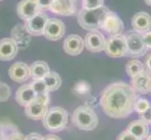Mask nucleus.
Masks as SVG:
<instances>
[{
	"mask_svg": "<svg viewBox=\"0 0 151 140\" xmlns=\"http://www.w3.org/2000/svg\"><path fill=\"white\" fill-rule=\"evenodd\" d=\"M137 98V93L131 85L124 81H117L104 88L100 105L107 116L121 120L132 114Z\"/></svg>",
	"mask_w": 151,
	"mask_h": 140,
	"instance_id": "1",
	"label": "nucleus"
},
{
	"mask_svg": "<svg viewBox=\"0 0 151 140\" xmlns=\"http://www.w3.org/2000/svg\"><path fill=\"white\" fill-rule=\"evenodd\" d=\"M109 10L110 9L106 6H102L93 9H82L77 15L78 24L84 30H86L88 32L100 30L102 20Z\"/></svg>",
	"mask_w": 151,
	"mask_h": 140,
	"instance_id": "2",
	"label": "nucleus"
},
{
	"mask_svg": "<svg viewBox=\"0 0 151 140\" xmlns=\"http://www.w3.org/2000/svg\"><path fill=\"white\" fill-rule=\"evenodd\" d=\"M71 121L74 126L82 131L94 130L99 123L96 112L88 106H81L75 108L72 113Z\"/></svg>",
	"mask_w": 151,
	"mask_h": 140,
	"instance_id": "3",
	"label": "nucleus"
},
{
	"mask_svg": "<svg viewBox=\"0 0 151 140\" xmlns=\"http://www.w3.org/2000/svg\"><path fill=\"white\" fill-rule=\"evenodd\" d=\"M69 114L60 107H54L47 110L42 119L44 128L51 133H58L63 131L68 125Z\"/></svg>",
	"mask_w": 151,
	"mask_h": 140,
	"instance_id": "4",
	"label": "nucleus"
},
{
	"mask_svg": "<svg viewBox=\"0 0 151 140\" xmlns=\"http://www.w3.org/2000/svg\"><path fill=\"white\" fill-rule=\"evenodd\" d=\"M125 39H126V56L138 58L145 54L147 51L145 47L142 34L135 32L134 30L128 31L125 34Z\"/></svg>",
	"mask_w": 151,
	"mask_h": 140,
	"instance_id": "5",
	"label": "nucleus"
},
{
	"mask_svg": "<svg viewBox=\"0 0 151 140\" xmlns=\"http://www.w3.org/2000/svg\"><path fill=\"white\" fill-rule=\"evenodd\" d=\"M126 39L125 35L118 34L114 36H110L106 38V44L104 51L105 53L112 58H120L126 56Z\"/></svg>",
	"mask_w": 151,
	"mask_h": 140,
	"instance_id": "6",
	"label": "nucleus"
},
{
	"mask_svg": "<svg viewBox=\"0 0 151 140\" xmlns=\"http://www.w3.org/2000/svg\"><path fill=\"white\" fill-rule=\"evenodd\" d=\"M124 29L125 25L122 19L118 16L116 12L109 10L102 20L100 30H102L110 37V36L122 34Z\"/></svg>",
	"mask_w": 151,
	"mask_h": 140,
	"instance_id": "7",
	"label": "nucleus"
},
{
	"mask_svg": "<svg viewBox=\"0 0 151 140\" xmlns=\"http://www.w3.org/2000/svg\"><path fill=\"white\" fill-rule=\"evenodd\" d=\"M49 101H46L41 98L36 97L24 107V113L27 118L33 121L42 120L48 110Z\"/></svg>",
	"mask_w": 151,
	"mask_h": 140,
	"instance_id": "8",
	"label": "nucleus"
},
{
	"mask_svg": "<svg viewBox=\"0 0 151 140\" xmlns=\"http://www.w3.org/2000/svg\"><path fill=\"white\" fill-rule=\"evenodd\" d=\"M85 48L91 53H101L105 49L106 38L99 30L89 31L84 38Z\"/></svg>",
	"mask_w": 151,
	"mask_h": 140,
	"instance_id": "9",
	"label": "nucleus"
},
{
	"mask_svg": "<svg viewBox=\"0 0 151 140\" xmlns=\"http://www.w3.org/2000/svg\"><path fill=\"white\" fill-rule=\"evenodd\" d=\"M65 30V24L61 20L57 18H49L45 25L43 36L49 40L56 41L64 37Z\"/></svg>",
	"mask_w": 151,
	"mask_h": 140,
	"instance_id": "10",
	"label": "nucleus"
},
{
	"mask_svg": "<svg viewBox=\"0 0 151 140\" xmlns=\"http://www.w3.org/2000/svg\"><path fill=\"white\" fill-rule=\"evenodd\" d=\"M49 17L45 12L40 11L27 21H24V26L27 32L32 36H43L44 28Z\"/></svg>",
	"mask_w": 151,
	"mask_h": 140,
	"instance_id": "11",
	"label": "nucleus"
},
{
	"mask_svg": "<svg viewBox=\"0 0 151 140\" xmlns=\"http://www.w3.org/2000/svg\"><path fill=\"white\" fill-rule=\"evenodd\" d=\"M131 86L136 93L140 95L149 93L151 92V72L145 69L132 77Z\"/></svg>",
	"mask_w": 151,
	"mask_h": 140,
	"instance_id": "12",
	"label": "nucleus"
},
{
	"mask_svg": "<svg viewBox=\"0 0 151 140\" xmlns=\"http://www.w3.org/2000/svg\"><path fill=\"white\" fill-rule=\"evenodd\" d=\"M63 49L65 53L69 55H79L83 53V50L85 49L84 38L80 37L79 35H69L64 40Z\"/></svg>",
	"mask_w": 151,
	"mask_h": 140,
	"instance_id": "13",
	"label": "nucleus"
},
{
	"mask_svg": "<svg viewBox=\"0 0 151 140\" xmlns=\"http://www.w3.org/2000/svg\"><path fill=\"white\" fill-rule=\"evenodd\" d=\"M9 76L13 81L17 83H23L30 77V67L23 62H16L10 65Z\"/></svg>",
	"mask_w": 151,
	"mask_h": 140,
	"instance_id": "14",
	"label": "nucleus"
},
{
	"mask_svg": "<svg viewBox=\"0 0 151 140\" xmlns=\"http://www.w3.org/2000/svg\"><path fill=\"white\" fill-rule=\"evenodd\" d=\"M19 47L12 38L0 39V60L10 61L15 58L18 53Z\"/></svg>",
	"mask_w": 151,
	"mask_h": 140,
	"instance_id": "15",
	"label": "nucleus"
},
{
	"mask_svg": "<svg viewBox=\"0 0 151 140\" xmlns=\"http://www.w3.org/2000/svg\"><path fill=\"white\" fill-rule=\"evenodd\" d=\"M16 11L21 20L27 21L35 16L40 10L36 0H22L17 5Z\"/></svg>",
	"mask_w": 151,
	"mask_h": 140,
	"instance_id": "16",
	"label": "nucleus"
},
{
	"mask_svg": "<svg viewBox=\"0 0 151 140\" xmlns=\"http://www.w3.org/2000/svg\"><path fill=\"white\" fill-rule=\"evenodd\" d=\"M76 0H54L50 11L61 16H71L76 12Z\"/></svg>",
	"mask_w": 151,
	"mask_h": 140,
	"instance_id": "17",
	"label": "nucleus"
},
{
	"mask_svg": "<svg viewBox=\"0 0 151 140\" xmlns=\"http://www.w3.org/2000/svg\"><path fill=\"white\" fill-rule=\"evenodd\" d=\"M132 30L140 34H144L151 30V16L145 11H140L133 15L132 19Z\"/></svg>",
	"mask_w": 151,
	"mask_h": 140,
	"instance_id": "18",
	"label": "nucleus"
},
{
	"mask_svg": "<svg viewBox=\"0 0 151 140\" xmlns=\"http://www.w3.org/2000/svg\"><path fill=\"white\" fill-rule=\"evenodd\" d=\"M126 130L132 134L138 139L144 140L149 134V124L140 119V120L132 122L128 125Z\"/></svg>",
	"mask_w": 151,
	"mask_h": 140,
	"instance_id": "19",
	"label": "nucleus"
},
{
	"mask_svg": "<svg viewBox=\"0 0 151 140\" xmlns=\"http://www.w3.org/2000/svg\"><path fill=\"white\" fill-rule=\"evenodd\" d=\"M36 98V93L30 84H23L15 93V100L20 106L25 107Z\"/></svg>",
	"mask_w": 151,
	"mask_h": 140,
	"instance_id": "20",
	"label": "nucleus"
},
{
	"mask_svg": "<svg viewBox=\"0 0 151 140\" xmlns=\"http://www.w3.org/2000/svg\"><path fill=\"white\" fill-rule=\"evenodd\" d=\"M30 77L33 80H43V77L50 72V67L46 62L37 61L30 66Z\"/></svg>",
	"mask_w": 151,
	"mask_h": 140,
	"instance_id": "21",
	"label": "nucleus"
},
{
	"mask_svg": "<svg viewBox=\"0 0 151 140\" xmlns=\"http://www.w3.org/2000/svg\"><path fill=\"white\" fill-rule=\"evenodd\" d=\"M43 80L45 82L47 89L50 92H55L60 88L62 84V80L60 75L56 72H49V73L43 77Z\"/></svg>",
	"mask_w": 151,
	"mask_h": 140,
	"instance_id": "22",
	"label": "nucleus"
},
{
	"mask_svg": "<svg viewBox=\"0 0 151 140\" xmlns=\"http://www.w3.org/2000/svg\"><path fill=\"white\" fill-rule=\"evenodd\" d=\"M30 85L36 93V97L41 98V99H44L46 101H50L49 91L43 80H33Z\"/></svg>",
	"mask_w": 151,
	"mask_h": 140,
	"instance_id": "23",
	"label": "nucleus"
},
{
	"mask_svg": "<svg viewBox=\"0 0 151 140\" xmlns=\"http://www.w3.org/2000/svg\"><path fill=\"white\" fill-rule=\"evenodd\" d=\"M145 70V65L141 61L133 59L128 62V64L126 65V73L131 77H134L135 75L139 74L140 72H142Z\"/></svg>",
	"mask_w": 151,
	"mask_h": 140,
	"instance_id": "24",
	"label": "nucleus"
},
{
	"mask_svg": "<svg viewBox=\"0 0 151 140\" xmlns=\"http://www.w3.org/2000/svg\"><path fill=\"white\" fill-rule=\"evenodd\" d=\"M150 102L145 98H137L134 104V111L137 112L139 115H142L145 111L150 108Z\"/></svg>",
	"mask_w": 151,
	"mask_h": 140,
	"instance_id": "25",
	"label": "nucleus"
},
{
	"mask_svg": "<svg viewBox=\"0 0 151 140\" xmlns=\"http://www.w3.org/2000/svg\"><path fill=\"white\" fill-rule=\"evenodd\" d=\"M83 9H93L104 6V0H82Z\"/></svg>",
	"mask_w": 151,
	"mask_h": 140,
	"instance_id": "26",
	"label": "nucleus"
},
{
	"mask_svg": "<svg viewBox=\"0 0 151 140\" xmlns=\"http://www.w3.org/2000/svg\"><path fill=\"white\" fill-rule=\"evenodd\" d=\"M10 88L5 82H0V102H6L10 96Z\"/></svg>",
	"mask_w": 151,
	"mask_h": 140,
	"instance_id": "27",
	"label": "nucleus"
},
{
	"mask_svg": "<svg viewBox=\"0 0 151 140\" xmlns=\"http://www.w3.org/2000/svg\"><path fill=\"white\" fill-rule=\"evenodd\" d=\"M36 1H37V4L40 11L44 12L47 11V10H50L54 0H36Z\"/></svg>",
	"mask_w": 151,
	"mask_h": 140,
	"instance_id": "28",
	"label": "nucleus"
},
{
	"mask_svg": "<svg viewBox=\"0 0 151 140\" xmlns=\"http://www.w3.org/2000/svg\"><path fill=\"white\" fill-rule=\"evenodd\" d=\"M117 140H140L137 137H135L132 134H131L129 131L125 130L120 133V134L118 136Z\"/></svg>",
	"mask_w": 151,
	"mask_h": 140,
	"instance_id": "29",
	"label": "nucleus"
},
{
	"mask_svg": "<svg viewBox=\"0 0 151 140\" xmlns=\"http://www.w3.org/2000/svg\"><path fill=\"white\" fill-rule=\"evenodd\" d=\"M142 37H143L144 43H145V47H147V49L151 50V30L142 34Z\"/></svg>",
	"mask_w": 151,
	"mask_h": 140,
	"instance_id": "30",
	"label": "nucleus"
},
{
	"mask_svg": "<svg viewBox=\"0 0 151 140\" xmlns=\"http://www.w3.org/2000/svg\"><path fill=\"white\" fill-rule=\"evenodd\" d=\"M25 140H43V136L38 133H30L25 136Z\"/></svg>",
	"mask_w": 151,
	"mask_h": 140,
	"instance_id": "31",
	"label": "nucleus"
},
{
	"mask_svg": "<svg viewBox=\"0 0 151 140\" xmlns=\"http://www.w3.org/2000/svg\"><path fill=\"white\" fill-rule=\"evenodd\" d=\"M141 120L145 121V122H147L148 124L151 123V108H149L147 111H145L144 114H142V115H141Z\"/></svg>",
	"mask_w": 151,
	"mask_h": 140,
	"instance_id": "32",
	"label": "nucleus"
},
{
	"mask_svg": "<svg viewBox=\"0 0 151 140\" xmlns=\"http://www.w3.org/2000/svg\"><path fill=\"white\" fill-rule=\"evenodd\" d=\"M8 140H25V136L21 133H14L10 134Z\"/></svg>",
	"mask_w": 151,
	"mask_h": 140,
	"instance_id": "33",
	"label": "nucleus"
},
{
	"mask_svg": "<svg viewBox=\"0 0 151 140\" xmlns=\"http://www.w3.org/2000/svg\"><path fill=\"white\" fill-rule=\"evenodd\" d=\"M43 140H61V138L55 136V134H48V136L43 137Z\"/></svg>",
	"mask_w": 151,
	"mask_h": 140,
	"instance_id": "34",
	"label": "nucleus"
},
{
	"mask_svg": "<svg viewBox=\"0 0 151 140\" xmlns=\"http://www.w3.org/2000/svg\"><path fill=\"white\" fill-rule=\"evenodd\" d=\"M145 66H147V70L151 72V54H149L145 60Z\"/></svg>",
	"mask_w": 151,
	"mask_h": 140,
	"instance_id": "35",
	"label": "nucleus"
},
{
	"mask_svg": "<svg viewBox=\"0 0 151 140\" xmlns=\"http://www.w3.org/2000/svg\"><path fill=\"white\" fill-rule=\"evenodd\" d=\"M144 1L145 2V4H147V6H150L151 7V0H144Z\"/></svg>",
	"mask_w": 151,
	"mask_h": 140,
	"instance_id": "36",
	"label": "nucleus"
},
{
	"mask_svg": "<svg viewBox=\"0 0 151 140\" xmlns=\"http://www.w3.org/2000/svg\"><path fill=\"white\" fill-rule=\"evenodd\" d=\"M145 139H147V140H151V134H148L147 137L145 138Z\"/></svg>",
	"mask_w": 151,
	"mask_h": 140,
	"instance_id": "37",
	"label": "nucleus"
},
{
	"mask_svg": "<svg viewBox=\"0 0 151 140\" xmlns=\"http://www.w3.org/2000/svg\"><path fill=\"white\" fill-rule=\"evenodd\" d=\"M0 1H3V0H0Z\"/></svg>",
	"mask_w": 151,
	"mask_h": 140,
	"instance_id": "38",
	"label": "nucleus"
},
{
	"mask_svg": "<svg viewBox=\"0 0 151 140\" xmlns=\"http://www.w3.org/2000/svg\"><path fill=\"white\" fill-rule=\"evenodd\" d=\"M150 108H151V107H150Z\"/></svg>",
	"mask_w": 151,
	"mask_h": 140,
	"instance_id": "39",
	"label": "nucleus"
},
{
	"mask_svg": "<svg viewBox=\"0 0 151 140\" xmlns=\"http://www.w3.org/2000/svg\"></svg>",
	"mask_w": 151,
	"mask_h": 140,
	"instance_id": "40",
	"label": "nucleus"
}]
</instances>
